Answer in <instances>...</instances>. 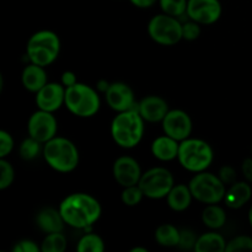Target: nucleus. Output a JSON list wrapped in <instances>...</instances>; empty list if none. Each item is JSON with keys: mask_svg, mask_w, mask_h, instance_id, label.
Wrapping results in <instances>:
<instances>
[{"mask_svg": "<svg viewBox=\"0 0 252 252\" xmlns=\"http://www.w3.org/2000/svg\"><path fill=\"white\" fill-rule=\"evenodd\" d=\"M15 171L9 161L2 158L0 159V189H6L14 182Z\"/></svg>", "mask_w": 252, "mask_h": 252, "instance_id": "obj_30", "label": "nucleus"}, {"mask_svg": "<svg viewBox=\"0 0 252 252\" xmlns=\"http://www.w3.org/2000/svg\"><path fill=\"white\" fill-rule=\"evenodd\" d=\"M106 101L112 110L117 112L135 108L134 93L129 85L125 83H112L105 93Z\"/></svg>", "mask_w": 252, "mask_h": 252, "instance_id": "obj_13", "label": "nucleus"}, {"mask_svg": "<svg viewBox=\"0 0 252 252\" xmlns=\"http://www.w3.org/2000/svg\"><path fill=\"white\" fill-rule=\"evenodd\" d=\"M36 223L46 234L61 233L64 228V219L61 212L54 208H44L37 214Z\"/></svg>", "mask_w": 252, "mask_h": 252, "instance_id": "obj_19", "label": "nucleus"}, {"mask_svg": "<svg viewBox=\"0 0 252 252\" xmlns=\"http://www.w3.org/2000/svg\"><path fill=\"white\" fill-rule=\"evenodd\" d=\"M219 179H220L225 185H233L236 179L235 170L231 166L221 167L220 171H219Z\"/></svg>", "mask_w": 252, "mask_h": 252, "instance_id": "obj_36", "label": "nucleus"}, {"mask_svg": "<svg viewBox=\"0 0 252 252\" xmlns=\"http://www.w3.org/2000/svg\"><path fill=\"white\" fill-rule=\"evenodd\" d=\"M226 252L235 251H252V238L246 235H240L229 241L225 249Z\"/></svg>", "mask_w": 252, "mask_h": 252, "instance_id": "obj_31", "label": "nucleus"}, {"mask_svg": "<svg viewBox=\"0 0 252 252\" xmlns=\"http://www.w3.org/2000/svg\"><path fill=\"white\" fill-rule=\"evenodd\" d=\"M180 142L169 135L158 137L152 144V153L160 161H171L179 155Z\"/></svg>", "mask_w": 252, "mask_h": 252, "instance_id": "obj_17", "label": "nucleus"}, {"mask_svg": "<svg viewBox=\"0 0 252 252\" xmlns=\"http://www.w3.org/2000/svg\"><path fill=\"white\" fill-rule=\"evenodd\" d=\"M76 83H78V80H76V76L73 71H64L63 75H62V84H63L65 88L75 85Z\"/></svg>", "mask_w": 252, "mask_h": 252, "instance_id": "obj_37", "label": "nucleus"}, {"mask_svg": "<svg viewBox=\"0 0 252 252\" xmlns=\"http://www.w3.org/2000/svg\"><path fill=\"white\" fill-rule=\"evenodd\" d=\"M155 240L165 248H174L180 244V231L171 224H162L155 231Z\"/></svg>", "mask_w": 252, "mask_h": 252, "instance_id": "obj_24", "label": "nucleus"}, {"mask_svg": "<svg viewBox=\"0 0 252 252\" xmlns=\"http://www.w3.org/2000/svg\"><path fill=\"white\" fill-rule=\"evenodd\" d=\"M243 174L249 182H252V159H246L244 161Z\"/></svg>", "mask_w": 252, "mask_h": 252, "instance_id": "obj_38", "label": "nucleus"}, {"mask_svg": "<svg viewBox=\"0 0 252 252\" xmlns=\"http://www.w3.org/2000/svg\"><path fill=\"white\" fill-rule=\"evenodd\" d=\"M41 144L38 140L33 139L32 137H29L25 139L20 145V157L24 160H33L37 158V155L41 152Z\"/></svg>", "mask_w": 252, "mask_h": 252, "instance_id": "obj_28", "label": "nucleus"}, {"mask_svg": "<svg viewBox=\"0 0 252 252\" xmlns=\"http://www.w3.org/2000/svg\"><path fill=\"white\" fill-rule=\"evenodd\" d=\"M66 249V239L61 233L47 234L42 243L41 250L43 252H64Z\"/></svg>", "mask_w": 252, "mask_h": 252, "instance_id": "obj_26", "label": "nucleus"}, {"mask_svg": "<svg viewBox=\"0 0 252 252\" xmlns=\"http://www.w3.org/2000/svg\"><path fill=\"white\" fill-rule=\"evenodd\" d=\"M189 189L192 196L201 203L217 204L223 201L225 196V184L217 175L211 172H197L189 181Z\"/></svg>", "mask_w": 252, "mask_h": 252, "instance_id": "obj_7", "label": "nucleus"}, {"mask_svg": "<svg viewBox=\"0 0 252 252\" xmlns=\"http://www.w3.org/2000/svg\"><path fill=\"white\" fill-rule=\"evenodd\" d=\"M162 129L166 135L182 142L191 134L192 120L185 111L170 110L162 120Z\"/></svg>", "mask_w": 252, "mask_h": 252, "instance_id": "obj_12", "label": "nucleus"}, {"mask_svg": "<svg viewBox=\"0 0 252 252\" xmlns=\"http://www.w3.org/2000/svg\"><path fill=\"white\" fill-rule=\"evenodd\" d=\"M198 22L191 20L189 22H185L182 24V38L187 39V41H194L201 34V27H199Z\"/></svg>", "mask_w": 252, "mask_h": 252, "instance_id": "obj_32", "label": "nucleus"}, {"mask_svg": "<svg viewBox=\"0 0 252 252\" xmlns=\"http://www.w3.org/2000/svg\"><path fill=\"white\" fill-rule=\"evenodd\" d=\"M111 134L116 144L125 149L137 147L144 134V120L137 107L118 112L111 123Z\"/></svg>", "mask_w": 252, "mask_h": 252, "instance_id": "obj_2", "label": "nucleus"}, {"mask_svg": "<svg viewBox=\"0 0 252 252\" xmlns=\"http://www.w3.org/2000/svg\"><path fill=\"white\" fill-rule=\"evenodd\" d=\"M138 112L143 120L150 123L162 122L166 113L169 112V105L160 96H147L137 105Z\"/></svg>", "mask_w": 252, "mask_h": 252, "instance_id": "obj_16", "label": "nucleus"}, {"mask_svg": "<svg viewBox=\"0 0 252 252\" xmlns=\"http://www.w3.org/2000/svg\"><path fill=\"white\" fill-rule=\"evenodd\" d=\"M65 106L74 116L88 118L93 117L100 110L98 94L83 83L65 89Z\"/></svg>", "mask_w": 252, "mask_h": 252, "instance_id": "obj_6", "label": "nucleus"}, {"mask_svg": "<svg viewBox=\"0 0 252 252\" xmlns=\"http://www.w3.org/2000/svg\"><path fill=\"white\" fill-rule=\"evenodd\" d=\"M97 86H98V89L102 91V93H106V91H107V89H108V86H110V84H108L107 81H105V80H101V81H98Z\"/></svg>", "mask_w": 252, "mask_h": 252, "instance_id": "obj_40", "label": "nucleus"}, {"mask_svg": "<svg viewBox=\"0 0 252 252\" xmlns=\"http://www.w3.org/2000/svg\"><path fill=\"white\" fill-rule=\"evenodd\" d=\"M14 148V139L6 130H0V159L7 157Z\"/></svg>", "mask_w": 252, "mask_h": 252, "instance_id": "obj_33", "label": "nucleus"}, {"mask_svg": "<svg viewBox=\"0 0 252 252\" xmlns=\"http://www.w3.org/2000/svg\"><path fill=\"white\" fill-rule=\"evenodd\" d=\"M143 197H144V193H143L139 185L125 187V189L122 192V202L128 207H134L137 204H139Z\"/></svg>", "mask_w": 252, "mask_h": 252, "instance_id": "obj_29", "label": "nucleus"}, {"mask_svg": "<svg viewBox=\"0 0 252 252\" xmlns=\"http://www.w3.org/2000/svg\"><path fill=\"white\" fill-rule=\"evenodd\" d=\"M43 157L47 164L56 171L71 172L79 164V152L71 140L63 137H54L44 143Z\"/></svg>", "mask_w": 252, "mask_h": 252, "instance_id": "obj_3", "label": "nucleus"}, {"mask_svg": "<svg viewBox=\"0 0 252 252\" xmlns=\"http://www.w3.org/2000/svg\"><path fill=\"white\" fill-rule=\"evenodd\" d=\"M39 248L36 245V243L31 240H20L12 248L14 252H37Z\"/></svg>", "mask_w": 252, "mask_h": 252, "instance_id": "obj_35", "label": "nucleus"}, {"mask_svg": "<svg viewBox=\"0 0 252 252\" xmlns=\"http://www.w3.org/2000/svg\"><path fill=\"white\" fill-rule=\"evenodd\" d=\"M22 85L31 93H37L47 84V75L43 66L31 63L24 69L21 75Z\"/></svg>", "mask_w": 252, "mask_h": 252, "instance_id": "obj_20", "label": "nucleus"}, {"mask_svg": "<svg viewBox=\"0 0 252 252\" xmlns=\"http://www.w3.org/2000/svg\"><path fill=\"white\" fill-rule=\"evenodd\" d=\"M167 204L170 208L175 212H184L191 206V202L193 196L186 185H175L166 196Z\"/></svg>", "mask_w": 252, "mask_h": 252, "instance_id": "obj_21", "label": "nucleus"}, {"mask_svg": "<svg viewBox=\"0 0 252 252\" xmlns=\"http://www.w3.org/2000/svg\"><path fill=\"white\" fill-rule=\"evenodd\" d=\"M65 102V89L57 83H47L36 93V105L39 110L54 112Z\"/></svg>", "mask_w": 252, "mask_h": 252, "instance_id": "obj_15", "label": "nucleus"}, {"mask_svg": "<svg viewBox=\"0 0 252 252\" xmlns=\"http://www.w3.org/2000/svg\"><path fill=\"white\" fill-rule=\"evenodd\" d=\"M150 38L162 46H174L182 39V24L167 14L155 15L148 24Z\"/></svg>", "mask_w": 252, "mask_h": 252, "instance_id": "obj_8", "label": "nucleus"}, {"mask_svg": "<svg viewBox=\"0 0 252 252\" xmlns=\"http://www.w3.org/2000/svg\"><path fill=\"white\" fill-rule=\"evenodd\" d=\"M64 223L75 229H86L101 217L100 202L86 193H73L65 197L59 206Z\"/></svg>", "mask_w": 252, "mask_h": 252, "instance_id": "obj_1", "label": "nucleus"}, {"mask_svg": "<svg viewBox=\"0 0 252 252\" xmlns=\"http://www.w3.org/2000/svg\"><path fill=\"white\" fill-rule=\"evenodd\" d=\"M202 220L204 225L211 229H219L224 226L226 221V213L221 207L217 204H208L202 213Z\"/></svg>", "mask_w": 252, "mask_h": 252, "instance_id": "obj_23", "label": "nucleus"}, {"mask_svg": "<svg viewBox=\"0 0 252 252\" xmlns=\"http://www.w3.org/2000/svg\"><path fill=\"white\" fill-rule=\"evenodd\" d=\"M213 149L207 142L196 138H187L180 142L179 159L184 169L191 172L206 171L213 162Z\"/></svg>", "mask_w": 252, "mask_h": 252, "instance_id": "obj_4", "label": "nucleus"}, {"mask_svg": "<svg viewBox=\"0 0 252 252\" xmlns=\"http://www.w3.org/2000/svg\"><path fill=\"white\" fill-rule=\"evenodd\" d=\"M161 10L167 15L179 17L187 12L189 0H159Z\"/></svg>", "mask_w": 252, "mask_h": 252, "instance_id": "obj_27", "label": "nucleus"}, {"mask_svg": "<svg viewBox=\"0 0 252 252\" xmlns=\"http://www.w3.org/2000/svg\"><path fill=\"white\" fill-rule=\"evenodd\" d=\"M61 41L54 32L43 30L32 34L26 46V56L30 62L41 66L51 65L59 56Z\"/></svg>", "mask_w": 252, "mask_h": 252, "instance_id": "obj_5", "label": "nucleus"}, {"mask_svg": "<svg viewBox=\"0 0 252 252\" xmlns=\"http://www.w3.org/2000/svg\"><path fill=\"white\" fill-rule=\"evenodd\" d=\"M76 250L78 252H103L105 243L96 234H86L79 240Z\"/></svg>", "mask_w": 252, "mask_h": 252, "instance_id": "obj_25", "label": "nucleus"}, {"mask_svg": "<svg viewBox=\"0 0 252 252\" xmlns=\"http://www.w3.org/2000/svg\"><path fill=\"white\" fill-rule=\"evenodd\" d=\"M142 170L135 159L130 157H121L113 164V177L123 187L139 184Z\"/></svg>", "mask_w": 252, "mask_h": 252, "instance_id": "obj_14", "label": "nucleus"}, {"mask_svg": "<svg viewBox=\"0 0 252 252\" xmlns=\"http://www.w3.org/2000/svg\"><path fill=\"white\" fill-rule=\"evenodd\" d=\"M252 197V189L246 182H234L225 192L224 202L231 209H239L245 206Z\"/></svg>", "mask_w": 252, "mask_h": 252, "instance_id": "obj_18", "label": "nucleus"}, {"mask_svg": "<svg viewBox=\"0 0 252 252\" xmlns=\"http://www.w3.org/2000/svg\"><path fill=\"white\" fill-rule=\"evenodd\" d=\"M187 16L201 25H212L221 16L219 0H189Z\"/></svg>", "mask_w": 252, "mask_h": 252, "instance_id": "obj_11", "label": "nucleus"}, {"mask_svg": "<svg viewBox=\"0 0 252 252\" xmlns=\"http://www.w3.org/2000/svg\"><path fill=\"white\" fill-rule=\"evenodd\" d=\"M249 221H250V225L252 228V206L250 207V211H249Z\"/></svg>", "mask_w": 252, "mask_h": 252, "instance_id": "obj_42", "label": "nucleus"}, {"mask_svg": "<svg viewBox=\"0 0 252 252\" xmlns=\"http://www.w3.org/2000/svg\"><path fill=\"white\" fill-rule=\"evenodd\" d=\"M134 6L140 7V9H147V7L153 6L157 2V0H129Z\"/></svg>", "mask_w": 252, "mask_h": 252, "instance_id": "obj_39", "label": "nucleus"}, {"mask_svg": "<svg viewBox=\"0 0 252 252\" xmlns=\"http://www.w3.org/2000/svg\"><path fill=\"white\" fill-rule=\"evenodd\" d=\"M139 187L145 197L152 199L164 198L175 186L174 176L165 167H153L142 175Z\"/></svg>", "mask_w": 252, "mask_h": 252, "instance_id": "obj_9", "label": "nucleus"}, {"mask_svg": "<svg viewBox=\"0 0 252 252\" xmlns=\"http://www.w3.org/2000/svg\"><path fill=\"white\" fill-rule=\"evenodd\" d=\"M226 249V243L218 233H207L197 239L194 251L197 252H223Z\"/></svg>", "mask_w": 252, "mask_h": 252, "instance_id": "obj_22", "label": "nucleus"}, {"mask_svg": "<svg viewBox=\"0 0 252 252\" xmlns=\"http://www.w3.org/2000/svg\"><path fill=\"white\" fill-rule=\"evenodd\" d=\"M197 236L194 235L193 231L191 230H184L180 231V244L179 246L184 250H191L194 249L197 243Z\"/></svg>", "mask_w": 252, "mask_h": 252, "instance_id": "obj_34", "label": "nucleus"}, {"mask_svg": "<svg viewBox=\"0 0 252 252\" xmlns=\"http://www.w3.org/2000/svg\"><path fill=\"white\" fill-rule=\"evenodd\" d=\"M130 252H148V250L144 248H134L130 250Z\"/></svg>", "mask_w": 252, "mask_h": 252, "instance_id": "obj_41", "label": "nucleus"}, {"mask_svg": "<svg viewBox=\"0 0 252 252\" xmlns=\"http://www.w3.org/2000/svg\"><path fill=\"white\" fill-rule=\"evenodd\" d=\"M52 113L53 112L38 110L29 120V125H27L29 135L38 140L42 144L53 139L57 134L58 126H57L56 117Z\"/></svg>", "mask_w": 252, "mask_h": 252, "instance_id": "obj_10", "label": "nucleus"}, {"mask_svg": "<svg viewBox=\"0 0 252 252\" xmlns=\"http://www.w3.org/2000/svg\"><path fill=\"white\" fill-rule=\"evenodd\" d=\"M251 152H252V144H251Z\"/></svg>", "mask_w": 252, "mask_h": 252, "instance_id": "obj_43", "label": "nucleus"}]
</instances>
